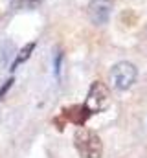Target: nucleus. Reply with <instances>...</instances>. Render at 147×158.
Wrapping results in <instances>:
<instances>
[{
  "instance_id": "obj_4",
  "label": "nucleus",
  "mask_w": 147,
  "mask_h": 158,
  "mask_svg": "<svg viewBox=\"0 0 147 158\" xmlns=\"http://www.w3.org/2000/svg\"><path fill=\"white\" fill-rule=\"evenodd\" d=\"M112 13V0H90L86 6L88 20L96 26L107 24Z\"/></svg>"
},
{
  "instance_id": "obj_5",
  "label": "nucleus",
  "mask_w": 147,
  "mask_h": 158,
  "mask_svg": "<svg viewBox=\"0 0 147 158\" xmlns=\"http://www.w3.org/2000/svg\"><path fill=\"white\" fill-rule=\"evenodd\" d=\"M65 116L70 119V121L77 123V125H83V121L90 116V112L86 110L85 105H75V107H70V109L65 110Z\"/></svg>"
},
{
  "instance_id": "obj_8",
  "label": "nucleus",
  "mask_w": 147,
  "mask_h": 158,
  "mask_svg": "<svg viewBox=\"0 0 147 158\" xmlns=\"http://www.w3.org/2000/svg\"><path fill=\"white\" fill-rule=\"evenodd\" d=\"M11 83H13V79H9V81H6V85H4V88L0 90V98H4V94H6V90L11 86Z\"/></svg>"
},
{
  "instance_id": "obj_2",
  "label": "nucleus",
  "mask_w": 147,
  "mask_h": 158,
  "mask_svg": "<svg viewBox=\"0 0 147 158\" xmlns=\"http://www.w3.org/2000/svg\"><path fill=\"white\" fill-rule=\"evenodd\" d=\"M110 105V90L109 86L101 81H94L88 88L86 99H85V107L90 114H98L103 112Z\"/></svg>"
},
{
  "instance_id": "obj_6",
  "label": "nucleus",
  "mask_w": 147,
  "mask_h": 158,
  "mask_svg": "<svg viewBox=\"0 0 147 158\" xmlns=\"http://www.w3.org/2000/svg\"><path fill=\"white\" fill-rule=\"evenodd\" d=\"M35 50V42H28L20 52H19V55H17V59L13 61V64H11V70H15L19 64H22L24 61H28L30 59V55H32V52Z\"/></svg>"
},
{
  "instance_id": "obj_1",
  "label": "nucleus",
  "mask_w": 147,
  "mask_h": 158,
  "mask_svg": "<svg viewBox=\"0 0 147 158\" xmlns=\"http://www.w3.org/2000/svg\"><path fill=\"white\" fill-rule=\"evenodd\" d=\"M74 147L81 158H101L103 156V142L101 138L86 127H79L74 134Z\"/></svg>"
},
{
  "instance_id": "obj_3",
  "label": "nucleus",
  "mask_w": 147,
  "mask_h": 158,
  "mask_svg": "<svg viewBox=\"0 0 147 158\" xmlns=\"http://www.w3.org/2000/svg\"><path fill=\"white\" fill-rule=\"evenodd\" d=\"M136 77H138V70L129 61H121L114 64L110 70V83L116 90H129L136 83Z\"/></svg>"
},
{
  "instance_id": "obj_7",
  "label": "nucleus",
  "mask_w": 147,
  "mask_h": 158,
  "mask_svg": "<svg viewBox=\"0 0 147 158\" xmlns=\"http://www.w3.org/2000/svg\"><path fill=\"white\" fill-rule=\"evenodd\" d=\"M42 0H13V4L15 6H19V7H33L37 4H40Z\"/></svg>"
}]
</instances>
